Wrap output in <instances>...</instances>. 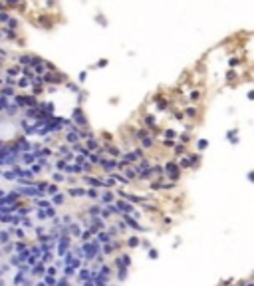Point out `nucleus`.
Listing matches in <instances>:
<instances>
[{
	"label": "nucleus",
	"mask_w": 254,
	"mask_h": 286,
	"mask_svg": "<svg viewBox=\"0 0 254 286\" xmlns=\"http://www.w3.org/2000/svg\"><path fill=\"white\" fill-rule=\"evenodd\" d=\"M24 4H26L24 0H4V6H12V8H20Z\"/></svg>",
	"instance_id": "obj_1"
},
{
	"label": "nucleus",
	"mask_w": 254,
	"mask_h": 286,
	"mask_svg": "<svg viewBox=\"0 0 254 286\" xmlns=\"http://www.w3.org/2000/svg\"><path fill=\"white\" fill-rule=\"evenodd\" d=\"M8 18H10V16H8V12H0V24H6V22H8Z\"/></svg>",
	"instance_id": "obj_2"
}]
</instances>
